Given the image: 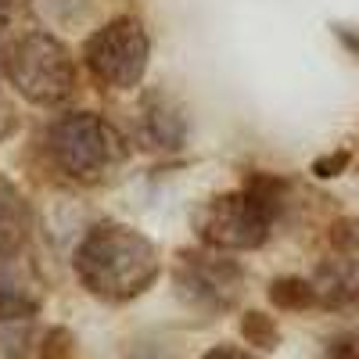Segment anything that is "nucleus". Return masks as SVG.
<instances>
[{
    "label": "nucleus",
    "instance_id": "nucleus-21",
    "mask_svg": "<svg viewBox=\"0 0 359 359\" xmlns=\"http://www.w3.org/2000/svg\"><path fill=\"white\" fill-rule=\"evenodd\" d=\"M11 15H15V0H0V36L11 25Z\"/></svg>",
    "mask_w": 359,
    "mask_h": 359
},
{
    "label": "nucleus",
    "instance_id": "nucleus-12",
    "mask_svg": "<svg viewBox=\"0 0 359 359\" xmlns=\"http://www.w3.org/2000/svg\"><path fill=\"white\" fill-rule=\"evenodd\" d=\"M33 348V316H0V359H25Z\"/></svg>",
    "mask_w": 359,
    "mask_h": 359
},
{
    "label": "nucleus",
    "instance_id": "nucleus-14",
    "mask_svg": "<svg viewBox=\"0 0 359 359\" xmlns=\"http://www.w3.org/2000/svg\"><path fill=\"white\" fill-rule=\"evenodd\" d=\"M331 245L341 252V255H352L359 252V219L355 216H345L331 226Z\"/></svg>",
    "mask_w": 359,
    "mask_h": 359
},
{
    "label": "nucleus",
    "instance_id": "nucleus-18",
    "mask_svg": "<svg viewBox=\"0 0 359 359\" xmlns=\"http://www.w3.org/2000/svg\"><path fill=\"white\" fill-rule=\"evenodd\" d=\"M345 165H348V151H331V155H323V158L313 162V176L331 180V176H338Z\"/></svg>",
    "mask_w": 359,
    "mask_h": 359
},
{
    "label": "nucleus",
    "instance_id": "nucleus-3",
    "mask_svg": "<svg viewBox=\"0 0 359 359\" xmlns=\"http://www.w3.org/2000/svg\"><path fill=\"white\" fill-rule=\"evenodd\" d=\"M4 76L25 101L62 104L76 90L72 50L50 33H25L4 54Z\"/></svg>",
    "mask_w": 359,
    "mask_h": 359
},
{
    "label": "nucleus",
    "instance_id": "nucleus-19",
    "mask_svg": "<svg viewBox=\"0 0 359 359\" xmlns=\"http://www.w3.org/2000/svg\"><path fill=\"white\" fill-rule=\"evenodd\" d=\"M18 126V115H15V104L4 97V90H0V144H4Z\"/></svg>",
    "mask_w": 359,
    "mask_h": 359
},
{
    "label": "nucleus",
    "instance_id": "nucleus-10",
    "mask_svg": "<svg viewBox=\"0 0 359 359\" xmlns=\"http://www.w3.org/2000/svg\"><path fill=\"white\" fill-rule=\"evenodd\" d=\"M29 226H33V216H29L22 191L0 172V248L22 252L29 241Z\"/></svg>",
    "mask_w": 359,
    "mask_h": 359
},
{
    "label": "nucleus",
    "instance_id": "nucleus-2",
    "mask_svg": "<svg viewBox=\"0 0 359 359\" xmlns=\"http://www.w3.org/2000/svg\"><path fill=\"white\" fill-rule=\"evenodd\" d=\"M43 151L62 176L94 184L118 165L123 140L97 111H69L43 126Z\"/></svg>",
    "mask_w": 359,
    "mask_h": 359
},
{
    "label": "nucleus",
    "instance_id": "nucleus-11",
    "mask_svg": "<svg viewBox=\"0 0 359 359\" xmlns=\"http://www.w3.org/2000/svg\"><path fill=\"white\" fill-rule=\"evenodd\" d=\"M269 302L284 313H302V309L316 306V287L306 277H277L269 284Z\"/></svg>",
    "mask_w": 359,
    "mask_h": 359
},
{
    "label": "nucleus",
    "instance_id": "nucleus-20",
    "mask_svg": "<svg viewBox=\"0 0 359 359\" xmlns=\"http://www.w3.org/2000/svg\"><path fill=\"white\" fill-rule=\"evenodd\" d=\"M201 359H259L252 348H241V345H212Z\"/></svg>",
    "mask_w": 359,
    "mask_h": 359
},
{
    "label": "nucleus",
    "instance_id": "nucleus-15",
    "mask_svg": "<svg viewBox=\"0 0 359 359\" xmlns=\"http://www.w3.org/2000/svg\"><path fill=\"white\" fill-rule=\"evenodd\" d=\"M33 4H36V11H43L54 22H72L83 15L86 0H33Z\"/></svg>",
    "mask_w": 359,
    "mask_h": 359
},
{
    "label": "nucleus",
    "instance_id": "nucleus-1",
    "mask_svg": "<svg viewBox=\"0 0 359 359\" xmlns=\"http://www.w3.org/2000/svg\"><path fill=\"white\" fill-rule=\"evenodd\" d=\"M79 284L104 302H133L162 273L158 248L126 223H97L76 248Z\"/></svg>",
    "mask_w": 359,
    "mask_h": 359
},
{
    "label": "nucleus",
    "instance_id": "nucleus-17",
    "mask_svg": "<svg viewBox=\"0 0 359 359\" xmlns=\"http://www.w3.org/2000/svg\"><path fill=\"white\" fill-rule=\"evenodd\" d=\"M72 355V334L69 331H50L47 334V345H43V359H69Z\"/></svg>",
    "mask_w": 359,
    "mask_h": 359
},
{
    "label": "nucleus",
    "instance_id": "nucleus-9",
    "mask_svg": "<svg viewBox=\"0 0 359 359\" xmlns=\"http://www.w3.org/2000/svg\"><path fill=\"white\" fill-rule=\"evenodd\" d=\"M313 287H316V302L327 306V309L355 306V302H359V262L348 259V255L327 259V262L316 269Z\"/></svg>",
    "mask_w": 359,
    "mask_h": 359
},
{
    "label": "nucleus",
    "instance_id": "nucleus-16",
    "mask_svg": "<svg viewBox=\"0 0 359 359\" xmlns=\"http://www.w3.org/2000/svg\"><path fill=\"white\" fill-rule=\"evenodd\" d=\"M123 359H176V352H172V345H165V341L137 338V341H130V348L123 352Z\"/></svg>",
    "mask_w": 359,
    "mask_h": 359
},
{
    "label": "nucleus",
    "instance_id": "nucleus-13",
    "mask_svg": "<svg viewBox=\"0 0 359 359\" xmlns=\"http://www.w3.org/2000/svg\"><path fill=\"white\" fill-rule=\"evenodd\" d=\"M241 334H245V341H248L252 348H259V352H269V348L280 345V327L273 323V316H266V313H259V309H252V313L241 316Z\"/></svg>",
    "mask_w": 359,
    "mask_h": 359
},
{
    "label": "nucleus",
    "instance_id": "nucleus-4",
    "mask_svg": "<svg viewBox=\"0 0 359 359\" xmlns=\"http://www.w3.org/2000/svg\"><path fill=\"white\" fill-rule=\"evenodd\" d=\"M172 287L180 302L205 313L223 316L230 313L245 294V269L237 259H230L219 248H187L176 255L172 266Z\"/></svg>",
    "mask_w": 359,
    "mask_h": 359
},
{
    "label": "nucleus",
    "instance_id": "nucleus-7",
    "mask_svg": "<svg viewBox=\"0 0 359 359\" xmlns=\"http://www.w3.org/2000/svg\"><path fill=\"white\" fill-rule=\"evenodd\" d=\"M133 133L144 151H180L187 144V118L165 90H147L137 104Z\"/></svg>",
    "mask_w": 359,
    "mask_h": 359
},
{
    "label": "nucleus",
    "instance_id": "nucleus-8",
    "mask_svg": "<svg viewBox=\"0 0 359 359\" xmlns=\"http://www.w3.org/2000/svg\"><path fill=\"white\" fill-rule=\"evenodd\" d=\"M40 313V280L22 252L0 248V316H36Z\"/></svg>",
    "mask_w": 359,
    "mask_h": 359
},
{
    "label": "nucleus",
    "instance_id": "nucleus-6",
    "mask_svg": "<svg viewBox=\"0 0 359 359\" xmlns=\"http://www.w3.org/2000/svg\"><path fill=\"white\" fill-rule=\"evenodd\" d=\"M277 216L280 212H273L266 201H259L255 194H248L241 187V191H226V194L208 198L194 216V230L208 248L252 252V248L266 245Z\"/></svg>",
    "mask_w": 359,
    "mask_h": 359
},
{
    "label": "nucleus",
    "instance_id": "nucleus-5",
    "mask_svg": "<svg viewBox=\"0 0 359 359\" xmlns=\"http://www.w3.org/2000/svg\"><path fill=\"white\" fill-rule=\"evenodd\" d=\"M147 62H151V40H147L144 22L133 15L104 22L83 43V65L101 86L111 90H133L144 79Z\"/></svg>",
    "mask_w": 359,
    "mask_h": 359
}]
</instances>
